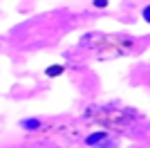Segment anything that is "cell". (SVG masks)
<instances>
[{"label":"cell","instance_id":"obj_1","mask_svg":"<svg viewBox=\"0 0 150 148\" xmlns=\"http://www.w3.org/2000/svg\"><path fill=\"white\" fill-rule=\"evenodd\" d=\"M63 72V65H56V68H50L47 70V76H58Z\"/></svg>","mask_w":150,"mask_h":148}]
</instances>
